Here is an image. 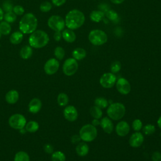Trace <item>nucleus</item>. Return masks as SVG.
<instances>
[{
  "instance_id": "nucleus-1",
  "label": "nucleus",
  "mask_w": 161,
  "mask_h": 161,
  "mask_svg": "<svg viewBox=\"0 0 161 161\" xmlns=\"http://www.w3.org/2000/svg\"><path fill=\"white\" fill-rule=\"evenodd\" d=\"M85 21L84 13L76 9L70 10L66 15L65 26L70 30H75L83 25Z\"/></svg>"
},
{
  "instance_id": "nucleus-2",
  "label": "nucleus",
  "mask_w": 161,
  "mask_h": 161,
  "mask_svg": "<svg viewBox=\"0 0 161 161\" xmlns=\"http://www.w3.org/2000/svg\"><path fill=\"white\" fill-rule=\"evenodd\" d=\"M38 21L36 16L31 13L25 14L19 21V28L21 33L25 34L32 33L36 29Z\"/></svg>"
},
{
  "instance_id": "nucleus-3",
  "label": "nucleus",
  "mask_w": 161,
  "mask_h": 161,
  "mask_svg": "<svg viewBox=\"0 0 161 161\" xmlns=\"http://www.w3.org/2000/svg\"><path fill=\"white\" fill-rule=\"evenodd\" d=\"M49 42L48 34L43 30H35L29 37L28 42L30 47L35 48H41L45 47Z\"/></svg>"
},
{
  "instance_id": "nucleus-4",
  "label": "nucleus",
  "mask_w": 161,
  "mask_h": 161,
  "mask_svg": "<svg viewBox=\"0 0 161 161\" xmlns=\"http://www.w3.org/2000/svg\"><path fill=\"white\" fill-rule=\"evenodd\" d=\"M125 111V106L121 103H112L107 109V114L108 116L113 120H119L121 119L124 116Z\"/></svg>"
},
{
  "instance_id": "nucleus-5",
  "label": "nucleus",
  "mask_w": 161,
  "mask_h": 161,
  "mask_svg": "<svg viewBox=\"0 0 161 161\" xmlns=\"http://www.w3.org/2000/svg\"><path fill=\"white\" fill-rule=\"evenodd\" d=\"M97 131L96 128L91 124L85 125L79 131V136L84 142H90L93 141L97 136Z\"/></svg>"
},
{
  "instance_id": "nucleus-6",
  "label": "nucleus",
  "mask_w": 161,
  "mask_h": 161,
  "mask_svg": "<svg viewBox=\"0 0 161 161\" xmlns=\"http://www.w3.org/2000/svg\"><path fill=\"white\" fill-rule=\"evenodd\" d=\"M88 38L89 42L96 46L102 45L107 42L108 36L106 33L101 30H93L90 31Z\"/></svg>"
},
{
  "instance_id": "nucleus-7",
  "label": "nucleus",
  "mask_w": 161,
  "mask_h": 161,
  "mask_svg": "<svg viewBox=\"0 0 161 161\" xmlns=\"http://www.w3.org/2000/svg\"><path fill=\"white\" fill-rule=\"evenodd\" d=\"M8 123L12 128L19 130L25 127L26 124V119L23 115L16 113L9 117L8 119Z\"/></svg>"
},
{
  "instance_id": "nucleus-8",
  "label": "nucleus",
  "mask_w": 161,
  "mask_h": 161,
  "mask_svg": "<svg viewBox=\"0 0 161 161\" xmlns=\"http://www.w3.org/2000/svg\"><path fill=\"white\" fill-rule=\"evenodd\" d=\"M48 26L55 31H61L65 26V20L60 16L52 15L48 19Z\"/></svg>"
},
{
  "instance_id": "nucleus-9",
  "label": "nucleus",
  "mask_w": 161,
  "mask_h": 161,
  "mask_svg": "<svg viewBox=\"0 0 161 161\" xmlns=\"http://www.w3.org/2000/svg\"><path fill=\"white\" fill-rule=\"evenodd\" d=\"M62 70L66 75H73L78 70V63L77 60L74 58L66 59L64 63Z\"/></svg>"
},
{
  "instance_id": "nucleus-10",
  "label": "nucleus",
  "mask_w": 161,
  "mask_h": 161,
  "mask_svg": "<svg viewBox=\"0 0 161 161\" xmlns=\"http://www.w3.org/2000/svg\"><path fill=\"white\" fill-rule=\"evenodd\" d=\"M116 82V75L111 73H105L101 75L99 79V83L104 88H111Z\"/></svg>"
},
{
  "instance_id": "nucleus-11",
  "label": "nucleus",
  "mask_w": 161,
  "mask_h": 161,
  "mask_svg": "<svg viewBox=\"0 0 161 161\" xmlns=\"http://www.w3.org/2000/svg\"><path fill=\"white\" fill-rule=\"evenodd\" d=\"M59 68L58 61L54 58L48 59L44 65V71L48 75L55 74Z\"/></svg>"
},
{
  "instance_id": "nucleus-12",
  "label": "nucleus",
  "mask_w": 161,
  "mask_h": 161,
  "mask_svg": "<svg viewBox=\"0 0 161 161\" xmlns=\"http://www.w3.org/2000/svg\"><path fill=\"white\" fill-rule=\"evenodd\" d=\"M116 86L118 91L123 95H126L130 93L131 91V86L128 80L125 78H119L116 83Z\"/></svg>"
},
{
  "instance_id": "nucleus-13",
  "label": "nucleus",
  "mask_w": 161,
  "mask_h": 161,
  "mask_svg": "<svg viewBox=\"0 0 161 161\" xmlns=\"http://www.w3.org/2000/svg\"><path fill=\"white\" fill-rule=\"evenodd\" d=\"M64 116L69 121H74L78 117V112L74 106H68L64 109Z\"/></svg>"
},
{
  "instance_id": "nucleus-14",
  "label": "nucleus",
  "mask_w": 161,
  "mask_h": 161,
  "mask_svg": "<svg viewBox=\"0 0 161 161\" xmlns=\"http://www.w3.org/2000/svg\"><path fill=\"white\" fill-rule=\"evenodd\" d=\"M144 140L143 135L140 132H135L133 133L129 139V144L131 147L137 148L142 145Z\"/></svg>"
},
{
  "instance_id": "nucleus-15",
  "label": "nucleus",
  "mask_w": 161,
  "mask_h": 161,
  "mask_svg": "<svg viewBox=\"0 0 161 161\" xmlns=\"http://www.w3.org/2000/svg\"><path fill=\"white\" fill-rule=\"evenodd\" d=\"M130 131V126L125 121L119 122L116 126V132L119 136H125L128 135Z\"/></svg>"
},
{
  "instance_id": "nucleus-16",
  "label": "nucleus",
  "mask_w": 161,
  "mask_h": 161,
  "mask_svg": "<svg viewBox=\"0 0 161 161\" xmlns=\"http://www.w3.org/2000/svg\"><path fill=\"white\" fill-rule=\"evenodd\" d=\"M41 108L42 101L38 98L32 99L28 104V111L33 114H36L39 112Z\"/></svg>"
},
{
  "instance_id": "nucleus-17",
  "label": "nucleus",
  "mask_w": 161,
  "mask_h": 161,
  "mask_svg": "<svg viewBox=\"0 0 161 161\" xmlns=\"http://www.w3.org/2000/svg\"><path fill=\"white\" fill-rule=\"evenodd\" d=\"M100 126L104 132L110 134L113 130V124L111 120L108 117H104L100 121Z\"/></svg>"
},
{
  "instance_id": "nucleus-18",
  "label": "nucleus",
  "mask_w": 161,
  "mask_h": 161,
  "mask_svg": "<svg viewBox=\"0 0 161 161\" xmlns=\"http://www.w3.org/2000/svg\"><path fill=\"white\" fill-rule=\"evenodd\" d=\"M6 101L10 104H15L19 99V93L16 90L12 89L9 91L5 96Z\"/></svg>"
},
{
  "instance_id": "nucleus-19",
  "label": "nucleus",
  "mask_w": 161,
  "mask_h": 161,
  "mask_svg": "<svg viewBox=\"0 0 161 161\" xmlns=\"http://www.w3.org/2000/svg\"><path fill=\"white\" fill-rule=\"evenodd\" d=\"M62 38L64 40L68 43H72L76 39V35L74 31L70 29H65L62 33Z\"/></svg>"
},
{
  "instance_id": "nucleus-20",
  "label": "nucleus",
  "mask_w": 161,
  "mask_h": 161,
  "mask_svg": "<svg viewBox=\"0 0 161 161\" xmlns=\"http://www.w3.org/2000/svg\"><path fill=\"white\" fill-rule=\"evenodd\" d=\"M89 150V146L85 142L79 143L76 146V148H75V151L77 154L80 157L86 156L88 153Z\"/></svg>"
},
{
  "instance_id": "nucleus-21",
  "label": "nucleus",
  "mask_w": 161,
  "mask_h": 161,
  "mask_svg": "<svg viewBox=\"0 0 161 161\" xmlns=\"http://www.w3.org/2000/svg\"><path fill=\"white\" fill-rule=\"evenodd\" d=\"M90 19L91 21L98 23L101 21L104 17V13L101 10H95L92 11L89 15Z\"/></svg>"
},
{
  "instance_id": "nucleus-22",
  "label": "nucleus",
  "mask_w": 161,
  "mask_h": 161,
  "mask_svg": "<svg viewBox=\"0 0 161 161\" xmlns=\"http://www.w3.org/2000/svg\"><path fill=\"white\" fill-rule=\"evenodd\" d=\"M33 54V50L31 47L25 45L20 50V56L23 59L26 60L30 58Z\"/></svg>"
},
{
  "instance_id": "nucleus-23",
  "label": "nucleus",
  "mask_w": 161,
  "mask_h": 161,
  "mask_svg": "<svg viewBox=\"0 0 161 161\" xmlns=\"http://www.w3.org/2000/svg\"><path fill=\"white\" fill-rule=\"evenodd\" d=\"M23 38V33L21 31H15L11 34L9 38L10 42L14 45H18L20 43Z\"/></svg>"
},
{
  "instance_id": "nucleus-24",
  "label": "nucleus",
  "mask_w": 161,
  "mask_h": 161,
  "mask_svg": "<svg viewBox=\"0 0 161 161\" xmlns=\"http://www.w3.org/2000/svg\"><path fill=\"white\" fill-rule=\"evenodd\" d=\"M72 57L76 60H80L86 56V51L82 48H76L72 53Z\"/></svg>"
},
{
  "instance_id": "nucleus-25",
  "label": "nucleus",
  "mask_w": 161,
  "mask_h": 161,
  "mask_svg": "<svg viewBox=\"0 0 161 161\" xmlns=\"http://www.w3.org/2000/svg\"><path fill=\"white\" fill-rule=\"evenodd\" d=\"M39 129V124L35 121H30L26 123L25 130L29 133H35Z\"/></svg>"
},
{
  "instance_id": "nucleus-26",
  "label": "nucleus",
  "mask_w": 161,
  "mask_h": 161,
  "mask_svg": "<svg viewBox=\"0 0 161 161\" xmlns=\"http://www.w3.org/2000/svg\"><path fill=\"white\" fill-rule=\"evenodd\" d=\"M11 27L9 23L6 21H1L0 23V33L1 35H8L10 33Z\"/></svg>"
},
{
  "instance_id": "nucleus-27",
  "label": "nucleus",
  "mask_w": 161,
  "mask_h": 161,
  "mask_svg": "<svg viewBox=\"0 0 161 161\" xmlns=\"http://www.w3.org/2000/svg\"><path fill=\"white\" fill-rule=\"evenodd\" d=\"M30 157L28 154L24 151H19L17 152L14 158V161H30Z\"/></svg>"
},
{
  "instance_id": "nucleus-28",
  "label": "nucleus",
  "mask_w": 161,
  "mask_h": 161,
  "mask_svg": "<svg viewBox=\"0 0 161 161\" xmlns=\"http://www.w3.org/2000/svg\"><path fill=\"white\" fill-rule=\"evenodd\" d=\"M90 114L95 119H99L102 117L103 111L101 109L96 106H92L90 109Z\"/></svg>"
},
{
  "instance_id": "nucleus-29",
  "label": "nucleus",
  "mask_w": 161,
  "mask_h": 161,
  "mask_svg": "<svg viewBox=\"0 0 161 161\" xmlns=\"http://www.w3.org/2000/svg\"><path fill=\"white\" fill-rule=\"evenodd\" d=\"M57 103H58V104L60 106H66L69 103L68 96L64 92L60 93L57 96Z\"/></svg>"
},
{
  "instance_id": "nucleus-30",
  "label": "nucleus",
  "mask_w": 161,
  "mask_h": 161,
  "mask_svg": "<svg viewBox=\"0 0 161 161\" xmlns=\"http://www.w3.org/2000/svg\"><path fill=\"white\" fill-rule=\"evenodd\" d=\"M65 155L61 151H56L52 153V161H65Z\"/></svg>"
},
{
  "instance_id": "nucleus-31",
  "label": "nucleus",
  "mask_w": 161,
  "mask_h": 161,
  "mask_svg": "<svg viewBox=\"0 0 161 161\" xmlns=\"http://www.w3.org/2000/svg\"><path fill=\"white\" fill-rule=\"evenodd\" d=\"M94 104L95 106L100 108L101 109H104L108 107V102L107 99H106L104 97H99L94 100Z\"/></svg>"
},
{
  "instance_id": "nucleus-32",
  "label": "nucleus",
  "mask_w": 161,
  "mask_h": 161,
  "mask_svg": "<svg viewBox=\"0 0 161 161\" xmlns=\"http://www.w3.org/2000/svg\"><path fill=\"white\" fill-rule=\"evenodd\" d=\"M54 55L58 60H62L65 56V50L61 47H57L54 50Z\"/></svg>"
},
{
  "instance_id": "nucleus-33",
  "label": "nucleus",
  "mask_w": 161,
  "mask_h": 161,
  "mask_svg": "<svg viewBox=\"0 0 161 161\" xmlns=\"http://www.w3.org/2000/svg\"><path fill=\"white\" fill-rule=\"evenodd\" d=\"M3 19L8 23H13L16 19V15L13 12H8L4 14Z\"/></svg>"
},
{
  "instance_id": "nucleus-34",
  "label": "nucleus",
  "mask_w": 161,
  "mask_h": 161,
  "mask_svg": "<svg viewBox=\"0 0 161 161\" xmlns=\"http://www.w3.org/2000/svg\"><path fill=\"white\" fill-rule=\"evenodd\" d=\"M155 131V127L154 125H151V124L146 125L143 128V132L145 135H152V134L154 133Z\"/></svg>"
},
{
  "instance_id": "nucleus-35",
  "label": "nucleus",
  "mask_w": 161,
  "mask_h": 161,
  "mask_svg": "<svg viewBox=\"0 0 161 161\" xmlns=\"http://www.w3.org/2000/svg\"><path fill=\"white\" fill-rule=\"evenodd\" d=\"M106 16L111 21H116L118 19V14L114 10L109 9L108 11L106 12Z\"/></svg>"
},
{
  "instance_id": "nucleus-36",
  "label": "nucleus",
  "mask_w": 161,
  "mask_h": 161,
  "mask_svg": "<svg viewBox=\"0 0 161 161\" xmlns=\"http://www.w3.org/2000/svg\"><path fill=\"white\" fill-rule=\"evenodd\" d=\"M121 67V64L120 63V62L116 60L114 62H113L111 65V73L113 74H115L118 72Z\"/></svg>"
},
{
  "instance_id": "nucleus-37",
  "label": "nucleus",
  "mask_w": 161,
  "mask_h": 161,
  "mask_svg": "<svg viewBox=\"0 0 161 161\" xmlns=\"http://www.w3.org/2000/svg\"><path fill=\"white\" fill-rule=\"evenodd\" d=\"M13 5L11 1H5L3 3V11H5L6 13L8 12H11L13 11Z\"/></svg>"
},
{
  "instance_id": "nucleus-38",
  "label": "nucleus",
  "mask_w": 161,
  "mask_h": 161,
  "mask_svg": "<svg viewBox=\"0 0 161 161\" xmlns=\"http://www.w3.org/2000/svg\"><path fill=\"white\" fill-rule=\"evenodd\" d=\"M52 4L48 1H44L43 2L40 6V9L41 11L47 13L48 12L52 9Z\"/></svg>"
},
{
  "instance_id": "nucleus-39",
  "label": "nucleus",
  "mask_w": 161,
  "mask_h": 161,
  "mask_svg": "<svg viewBox=\"0 0 161 161\" xmlns=\"http://www.w3.org/2000/svg\"><path fill=\"white\" fill-rule=\"evenodd\" d=\"M142 126H143L142 122L140 119H136L133 121L132 127L135 131H140L142 128Z\"/></svg>"
},
{
  "instance_id": "nucleus-40",
  "label": "nucleus",
  "mask_w": 161,
  "mask_h": 161,
  "mask_svg": "<svg viewBox=\"0 0 161 161\" xmlns=\"http://www.w3.org/2000/svg\"><path fill=\"white\" fill-rule=\"evenodd\" d=\"M13 12L16 14V15H22L24 14L25 13V9L23 8V6H20V5H16L13 7Z\"/></svg>"
},
{
  "instance_id": "nucleus-41",
  "label": "nucleus",
  "mask_w": 161,
  "mask_h": 161,
  "mask_svg": "<svg viewBox=\"0 0 161 161\" xmlns=\"http://www.w3.org/2000/svg\"><path fill=\"white\" fill-rule=\"evenodd\" d=\"M43 150L47 153L50 154L53 152V147L50 143H47L44 145Z\"/></svg>"
},
{
  "instance_id": "nucleus-42",
  "label": "nucleus",
  "mask_w": 161,
  "mask_h": 161,
  "mask_svg": "<svg viewBox=\"0 0 161 161\" xmlns=\"http://www.w3.org/2000/svg\"><path fill=\"white\" fill-rule=\"evenodd\" d=\"M152 161H161V153L160 152L156 151L154 152L152 155Z\"/></svg>"
},
{
  "instance_id": "nucleus-43",
  "label": "nucleus",
  "mask_w": 161,
  "mask_h": 161,
  "mask_svg": "<svg viewBox=\"0 0 161 161\" xmlns=\"http://www.w3.org/2000/svg\"><path fill=\"white\" fill-rule=\"evenodd\" d=\"M52 2L55 6H60L66 2V0H52Z\"/></svg>"
},
{
  "instance_id": "nucleus-44",
  "label": "nucleus",
  "mask_w": 161,
  "mask_h": 161,
  "mask_svg": "<svg viewBox=\"0 0 161 161\" xmlns=\"http://www.w3.org/2000/svg\"><path fill=\"white\" fill-rule=\"evenodd\" d=\"M80 140H81V138H80V136L77 135H75L72 136L71 138V142L72 143H77L78 142H80Z\"/></svg>"
},
{
  "instance_id": "nucleus-45",
  "label": "nucleus",
  "mask_w": 161,
  "mask_h": 161,
  "mask_svg": "<svg viewBox=\"0 0 161 161\" xmlns=\"http://www.w3.org/2000/svg\"><path fill=\"white\" fill-rule=\"evenodd\" d=\"M62 36V33H60V31H55L54 35H53V38L55 39V41L58 42L61 40Z\"/></svg>"
},
{
  "instance_id": "nucleus-46",
  "label": "nucleus",
  "mask_w": 161,
  "mask_h": 161,
  "mask_svg": "<svg viewBox=\"0 0 161 161\" xmlns=\"http://www.w3.org/2000/svg\"><path fill=\"white\" fill-rule=\"evenodd\" d=\"M100 124V121H99V119H94L92 121V125H93V126H97V125H99Z\"/></svg>"
},
{
  "instance_id": "nucleus-47",
  "label": "nucleus",
  "mask_w": 161,
  "mask_h": 161,
  "mask_svg": "<svg viewBox=\"0 0 161 161\" xmlns=\"http://www.w3.org/2000/svg\"><path fill=\"white\" fill-rule=\"evenodd\" d=\"M110 1H111V2H112L114 4H121L125 0H110Z\"/></svg>"
},
{
  "instance_id": "nucleus-48",
  "label": "nucleus",
  "mask_w": 161,
  "mask_h": 161,
  "mask_svg": "<svg viewBox=\"0 0 161 161\" xmlns=\"http://www.w3.org/2000/svg\"><path fill=\"white\" fill-rule=\"evenodd\" d=\"M3 17H4V11L3 9L0 8V21L3 19Z\"/></svg>"
},
{
  "instance_id": "nucleus-49",
  "label": "nucleus",
  "mask_w": 161,
  "mask_h": 161,
  "mask_svg": "<svg viewBox=\"0 0 161 161\" xmlns=\"http://www.w3.org/2000/svg\"><path fill=\"white\" fill-rule=\"evenodd\" d=\"M157 125L158 126V127L161 129V116L159 117L158 121H157Z\"/></svg>"
},
{
  "instance_id": "nucleus-50",
  "label": "nucleus",
  "mask_w": 161,
  "mask_h": 161,
  "mask_svg": "<svg viewBox=\"0 0 161 161\" xmlns=\"http://www.w3.org/2000/svg\"><path fill=\"white\" fill-rule=\"evenodd\" d=\"M1 33H0V38H1Z\"/></svg>"
},
{
  "instance_id": "nucleus-51",
  "label": "nucleus",
  "mask_w": 161,
  "mask_h": 161,
  "mask_svg": "<svg viewBox=\"0 0 161 161\" xmlns=\"http://www.w3.org/2000/svg\"><path fill=\"white\" fill-rule=\"evenodd\" d=\"M160 137H161V133H160Z\"/></svg>"
},
{
  "instance_id": "nucleus-52",
  "label": "nucleus",
  "mask_w": 161,
  "mask_h": 161,
  "mask_svg": "<svg viewBox=\"0 0 161 161\" xmlns=\"http://www.w3.org/2000/svg\"><path fill=\"white\" fill-rule=\"evenodd\" d=\"M0 47H1V45H0Z\"/></svg>"
}]
</instances>
